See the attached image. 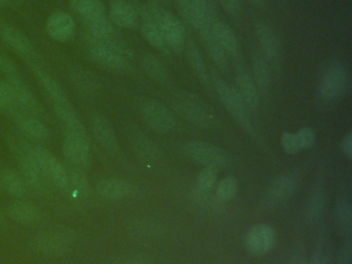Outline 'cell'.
<instances>
[{
  "label": "cell",
  "mask_w": 352,
  "mask_h": 264,
  "mask_svg": "<svg viewBox=\"0 0 352 264\" xmlns=\"http://www.w3.org/2000/svg\"><path fill=\"white\" fill-rule=\"evenodd\" d=\"M189 160L208 168H228L232 164L230 155L215 144L206 142H191L182 148Z\"/></svg>",
  "instance_id": "1"
},
{
  "label": "cell",
  "mask_w": 352,
  "mask_h": 264,
  "mask_svg": "<svg viewBox=\"0 0 352 264\" xmlns=\"http://www.w3.org/2000/svg\"><path fill=\"white\" fill-rule=\"evenodd\" d=\"M213 84L226 111L234 117L236 121L239 122V124L245 130L253 133V126L251 124L250 116H249V109L241 98L239 93L236 92V89L228 86L223 80L218 78H214Z\"/></svg>",
  "instance_id": "2"
},
{
  "label": "cell",
  "mask_w": 352,
  "mask_h": 264,
  "mask_svg": "<svg viewBox=\"0 0 352 264\" xmlns=\"http://www.w3.org/2000/svg\"><path fill=\"white\" fill-rule=\"evenodd\" d=\"M349 85L348 68L343 64H331L323 72L319 80V94L327 100L338 99L347 92Z\"/></svg>",
  "instance_id": "3"
},
{
  "label": "cell",
  "mask_w": 352,
  "mask_h": 264,
  "mask_svg": "<svg viewBox=\"0 0 352 264\" xmlns=\"http://www.w3.org/2000/svg\"><path fill=\"white\" fill-rule=\"evenodd\" d=\"M88 55L94 63L107 69L123 72L126 68L124 52L118 45L108 41L92 39L88 47Z\"/></svg>",
  "instance_id": "4"
},
{
  "label": "cell",
  "mask_w": 352,
  "mask_h": 264,
  "mask_svg": "<svg viewBox=\"0 0 352 264\" xmlns=\"http://www.w3.org/2000/svg\"><path fill=\"white\" fill-rule=\"evenodd\" d=\"M151 16L157 24L168 49L181 53L185 47V30L180 20L172 12L164 10L151 12Z\"/></svg>",
  "instance_id": "5"
},
{
  "label": "cell",
  "mask_w": 352,
  "mask_h": 264,
  "mask_svg": "<svg viewBox=\"0 0 352 264\" xmlns=\"http://www.w3.org/2000/svg\"><path fill=\"white\" fill-rule=\"evenodd\" d=\"M75 233L67 228H55L40 233L34 239V248L48 255H60L75 243Z\"/></svg>",
  "instance_id": "6"
},
{
  "label": "cell",
  "mask_w": 352,
  "mask_h": 264,
  "mask_svg": "<svg viewBox=\"0 0 352 264\" xmlns=\"http://www.w3.org/2000/svg\"><path fill=\"white\" fill-rule=\"evenodd\" d=\"M174 109L181 117L197 127L212 128L216 124V117L209 107L193 98H182L174 103Z\"/></svg>",
  "instance_id": "7"
},
{
  "label": "cell",
  "mask_w": 352,
  "mask_h": 264,
  "mask_svg": "<svg viewBox=\"0 0 352 264\" xmlns=\"http://www.w3.org/2000/svg\"><path fill=\"white\" fill-rule=\"evenodd\" d=\"M142 115L149 127L160 133H168L176 128V118L166 105L158 101H146L142 105Z\"/></svg>",
  "instance_id": "8"
},
{
  "label": "cell",
  "mask_w": 352,
  "mask_h": 264,
  "mask_svg": "<svg viewBox=\"0 0 352 264\" xmlns=\"http://www.w3.org/2000/svg\"><path fill=\"white\" fill-rule=\"evenodd\" d=\"M30 153L42 169L45 177H48L60 189L67 188V171L52 153L42 146L32 148Z\"/></svg>",
  "instance_id": "9"
},
{
  "label": "cell",
  "mask_w": 352,
  "mask_h": 264,
  "mask_svg": "<svg viewBox=\"0 0 352 264\" xmlns=\"http://www.w3.org/2000/svg\"><path fill=\"white\" fill-rule=\"evenodd\" d=\"M8 86H9L10 91L13 95L14 102L17 107L28 113V115L34 116L38 118L43 115V109L41 107L36 97L34 96V93L32 92L28 85L19 78V76H10L8 78Z\"/></svg>",
  "instance_id": "10"
},
{
  "label": "cell",
  "mask_w": 352,
  "mask_h": 264,
  "mask_svg": "<svg viewBox=\"0 0 352 264\" xmlns=\"http://www.w3.org/2000/svg\"><path fill=\"white\" fill-rule=\"evenodd\" d=\"M54 111L63 125L67 129V136L75 138L83 142L86 146H90V138L82 122L78 117L77 111L74 109L69 99L54 102Z\"/></svg>",
  "instance_id": "11"
},
{
  "label": "cell",
  "mask_w": 352,
  "mask_h": 264,
  "mask_svg": "<svg viewBox=\"0 0 352 264\" xmlns=\"http://www.w3.org/2000/svg\"><path fill=\"white\" fill-rule=\"evenodd\" d=\"M275 241V230L270 225L261 223L249 229L245 239V245L251 255L263 256L273 249Z\"/></svg>",
  "instance_id": "12"
},
{
  "label": "cell",
  "mask_w": 352,
  "mask_h": 264,
  "mask_svg": "<svg viewBox=\"0 0 352 264\" xmlns=\"http://www.w3.org/2000/svg\"><path fill=\"white\" fill-rule=\"evenodd\" d=\"M92 133L98 142L109 151H117L119 148L118 138L112 123L100 113H94L90 119Z\"/></svg>",
  "instance_id": "13"
},
{
  "label": "cell",
  "mask_w": 352,
  "mask_h": 264,
  "mask_svg": "<svg viewBox=\"0 0 352 264\" xmlns=\"http://www.w3.org/2000/svg\"><path fill=\"white\" fill-rule=\"evenodd\" d=\"M255 35L261 47V53L267 61L276 62L281 54L280 41L275 31L263 22L256 23L254 27Z\"/></svg>",
  "instance_id": "14"
},
{
  "label": "cell",
  "mask_w": 352,
  "mask_h": 264,
  "mask_svg": "<svg viewBox=\"0 0 352 264\" xmlns=\"http://www.w3.org/2000/svg\"><path fill=\"white\" fill-rule=\"evenodd\" d=\"M215 18L208 0H192L188 23L195 27L199 36L211 32L212 23Z\"/></svg>",
  "instance_id": "15"
},
{
  "label": "cell",
  "mask_w": 352,
  "mask_h": 264,
  "mask_svg": "<svg viewBox=\"0 0 352 264\" xmlns=\"http://www.w3.org/2000/svg\"><path fill=\"white\" fill-rule=\"evenodd\" d=\"M0 38L8 47L23 57H30L34 54V47L28 36L12 25L0 23Z\"/></svg>",
  "instance_id": "16"
},
{
  "label": "cell",
  "mask_w": 352,
  "mask_h": 264,
  "mask_svg": "<svg viewBox=\"0 0 352 264\" xmlns=\"http://www.w3.org/2000/svg\"><path fill=\"white\" fill-rule=\"evenodd\" d=\"M76 25L73 16L65 12H55L47 21V32L57 41H67L75 33Z\"/></svg>",
  "instance_id": "17"
},
{
  "label": "cell",
  "mask_w": 352,
  "mask_h": 264,
  "mask_svg": "<svg viewBox=\"0 0 352 264\" xmlns=\"http://www.w3.org/2000/svg\"><path fill=\"white\" fill-rule=\"evenodd\" d=\"M211 31L214 38L228 55L232 56L234 59L239 58L240 45H239L238 38L234 30L226 23L218 20L217 18L214 19Z\"/></svg>",
  "instance_id": "18"
},
{
  "label": "cell",
  "mask_w": 352,
  "mask_h": 264,
  "mask_svg": "<svg viewBox=\"0 0 352 264\" xmlns=\"http://www.w3.org/2000/svg\"><path fill=\"white\" fill-rule=\"evenodd\" d=\"M298 179L294 175H280L274 179L267 190V200L270 204H279L285 201L296 191Z\"/></svg>",
  "instance_id": "19"
},
{
  "label": "cell",
  "mask_w": 352,
  "mask_h": 264,
  "mask_svg": "<svg viewBox=\"0 0 352 264\" xmlns=\"http://www.w3.org/2000/svg\"><path fill=\"white\" fill-rule=\"evenodd\" d=\"M236 92L248 109H256L259 104V92L252 76L243 67L239 66L236 78Z\"/></svg>",
  "instance_id": "20"
},
{
  "label": "cell",
  "mask_w": 352,
  "mask_h": 264,
  "mask_svg": "<svg viewBox=\"0 0 352 264\" xmlns=\"http://www.w3.org/2000/svg\"><path fill=\"white\" fill-rule=\"evenodd\" d=\"M112 22L122 28H135L139 22L135 8L125 0H112L110 6Z\"/></svg>",
  "instance_id": "21"
},
{
  "label": "cell",
  "mask_w": 352,
  "mask_h": 264,
  "mask_svg": "<svg viewBox=\"0 0 352 264\" xmlns=\"http://www.w3.org/2000/svg\"><path fill=\"white\" fill-rule=\"evenodd\" d=\"M8 214L22 224H36L42 218L40 210L34 204L23 200H16L8 206Z\"/></svg>",
  "instance_id": "22"
},
{
  "label": "cell",
  "mask_w": 352,
  "mask_h": 264,
  "mask_svg": "<svg viewBox=\"0 0 352 264\" xmlns=\"http://www.w3.org/2000/svg\"><path fill=\"white\" fill-rule=\"evenodd\" d=\"M15 124L18 129L32 140H46L49 135L48 129L45 124L28 113H17L15 116Z\"/></svg>",
  "instance_id": "23"
},
{
  "label": "cell",
  "mask_w": 352,
  "mask_h": 264,
  "mask_svg": "<svg viewBox=\"0 0 352 264\" xmlns=\"http://www.w3.org/2000/svg\"><path fill=\"white\" fill-rule=\"evenodd\" d=\"M63 154L65 158L77 167H86L89 163V148L83 142L75 138H67L63 140Z\"/></svg>",
  "instance_id": "24"
},
{
  "label": "cell",
  "mask_w": 352,
  "mask_h": 264,
  "mask_svg": "<svg viewBox=\"0 0 352 264\" xmlns=\"http://www.w3.org/2000/svg\"><path fill=\"white\" fill-rule=\"evenodd\" d=\"M20 167H21L20 175L25 185L36 191L42 189L43 177L45 175L30 152L22 156L21 160H20Z\"/></svg>",
  "instance_id": "25"
},
{
  "label": "cell",
  "mask_w": 352,
  "mask_h": 264,
  "mask_svg": "<svg viewBox=\"0 0 352 264\" xmlns=\"http://www.w3.org/2000/svg\"><path fill=\"white\" fill-rule=\"evenodd\" d=\"M96 191L106 199H120L131 193V188L127 182L120 179H104L98 182Z\"/></svg>",
  "instance_id": "26"
},
{
  "label": "cell",
  "mask_w": 352,
  "mask_h": 264,
  "mask_svg": "<svg viewBox=\"0 0 352 264\" xmlns=\"http://www.w3.org/2000/svg\"><path fill=\"white\" fill-rule=\"evenodd\" d=\"M251 64H252L253 76L255 84L258 91L267 92L270 87V69L269 61L261 52L255 51L251 56Z\"/></svg>",
  "instance_id": "27"
},
{
  "label": "cell",
  "mask_w": 352,
  "mask_h": 264,
  "mask_svg": "<svg viewBox=\"0 0 352 264\" xmlns=\"http://www.w3.org/2000/svg\"><path fill=\"white\" fill-rule=\"evenodd\" d=\"M34 70L43 88L46 91L47 94L52 98L53 103L60 102V101L69 99L58 82L53 76H51L46 70L43 69L42 67L38 65H34Z\"/></svg>",
  "instance_id": "28"
},
{
  "label": "cell",
  "mask_w": 352,
  "mask_h": 264,
  "mask_svg": "<svg viewBox=\"0 0 352 264\" xmlns=\"http://www.w3.org/2000/svg\"><path fill=\"white\" fill-rule=\"evenodd\" d=\"M187 59H188L190 67L192 68L199 80L206 86H208L210 84L209 74H208L203 56H201L197 45L192 41H189L187 43Z\"/></svg>",
  "instance_id": "29"
},
{
  "label": "cell",
  "mask_w": 352,
  "mask_h": 264,
  "mask_svg": "<svg viewBox=\"0 0 352 264\" xmlns=\"http://www.w3.org/2000/svg\"><path fill=\"white\" fill-rule=\"evenodd\" d=\"M199 37H201V41H204L206 51H207L210 58L213 60L214 63H215L222 72H226V70L228 69V54L224 52V50L220 47L219 43L214 38L212 31L211 32L201 35Z\"/></svg>",
  "instance_id": "30"
},
{
  "label": "cell",
  "mask_w": 352,
  "mask_h": 264,
  "mask_svg": "<svg viewBox=\"0 0 352 264\" xmlns=\"http://www.w3.org/2000/svg\"><path fill=\"white\" fill-rule=\"evenodd\" d=\"M72 8L86 20L106 16V8L100 0H69Z\"/></svg>",
  "instance_id": "31"
},
{
  "label": "cell",
  "mask_w": 352,
  "mask_h": 264,
  "mask_svg": "<svg viewBox=\"0 0 352 264\" xmlns=\"http://www.w3.org/2000/svg\"><path fill=\"white\" fill-rule=\"evenodd\" d=\"M1 186H3L8 193L14 197L21 198L25 195L26 185L20 173L14 169H5L1 173Z\"/></svg>",
  "instance_id": "32"
},
{
  "label": "cell",
  "mask_w": 352,
  "mask_h": 264,
  "mask_svg": "<svg viewBox=\"0 0 352 264\" xmlns=\"http://www.w3.org/2000/svg\"><path fill=\"white\" fill-rule=\"evenodd\" d=\"M141 29L142 34L149 45L162 53L168 52V45H166V41L153 19L148 18L147 20L144 21Z\"/></svg>",
  "instance_id": "33"
},
{
  "label": "cell",
  "mask_w": 352,
  "mask_h": 264,
  "mask_svg": "<svg viewBox=\"0 0 352 264\" xmlns=\"http://www.w3.org/2000/svg\"><path fill=\"white\" fill-rule=\"evenodd\" d=\"M142 65L147 72L148 76H151L154 80L160 84H166L168 82V74L164 64L152 54H147L142 59Z\"/></svg>",
  "instance_id": "34"
},
{
  "label": "cell",
  "mask_w": 352,
  "mask_h": 264,
  "mask_svg": "<svg viewBox=\"0 0 352 264\" xmlns=\"http://www.w3.org/2000/svg\"><path fill=\"white\" fill-rule=\"evenodd\" d=\"M325 198L322 187L320 184L315 186L314 190L311 194L310 198L307 202L306 216L309 222L314 223L322 216L324 210Z\"/></svg>",
  "instance_id": "35"
},
{
  "label": "cell",
  "mask_w": 352,
  "mask_h": 264,
  "mask_svg": "<svg viewBox=\"0 0 352 264\" xmlns=\"http://www.w3.org/2000/svg\"><path fill=\"white\" fill-rule=\"evenodd\" d=\"M335 220L344 237H351L352 210L349 202L344 200L338 204L335 212Z\"/></svg>",
  "instance_id": "36"
},
{
  "label": "cell",
  "mask_w": 352,
  "mask_h": 264,
  "mask_svg": "<svg viewBox=\"0 0 352 264\" xmlns=\"http://www.w3.org/2000/svg\"><path fill=\"white\" fill-rule=\"evenodd\" d=\"M89 32L94 39L98 41H108L113 34L112 23L107 19L106 16L86 20Z\"/></svg>",
  "instance_id": "37"
},
{
  "label": "cell",
  "mask_w": 352,
  "mask_h": 264,
  "mask_svg": "<svg viewBox=\"0 0 352 264\" xmlns=\"http://www.w3.org/2000/svg\"><path fill=\"white\" fill-rule=\"evenodd\" d=\"M69 186L78 197H85L89 190L87 177L79 168H72L67 171V187Z\"/></svg>",
  "instance_id": "38"
},
{
  "label": "cell",
  "mask_w": 352,
  "mask_h": 264,
  "mask_svg": "<svg viewBox=\"0 0 352 264\" xmlns=\"http://www.w3.org/2000/svg\"><path fill=\"white\" fill-rule=\"evenodd\" d=\"M238 191V183L232 177H224L220 181L216 190V195L220 201H228L232 199Z\"/></svg>",
  "instance_id": "39"
},
{
  "label": "cell",
  "mask_w": 352,
  "mask_h": 264,
  "mask_svg": "<svg viewBox=\"0 0 352 264\" xmlns=\"http://www.w3.org/2000/svg\"><path fill=\"white\" fill-rule=\"evenodd\" d=\"M217 181V175H216V169L208 168L205 167L203 170L197 175V188L201 192H209L214 187Z\"/></svg>",
  "instance_id": "40"
},
{
  "label": "cell",
  "mask_w": 352,
  "mask_h": 264,
  "mask_svg": "<svg viewBox=\"0 0 352 264\" xmlns=\"http://www.w3.org/2000/svg\"><path fill=\"white\" fill-rule=\"evenodd\" d=\"M13 95L10 91L7 82L0 80V111H12L15 109Z\"/></svg>",
  "instance_id": "41"
},
{
  "label": "cell",
  "mask_w": 352,
  "mask_h": 264,
  "mask_svg": "<svg viewBox=\"0 0 352 264\" xmlns=\"http://www.w3.org/2000/svg\"><path fill=\"white\" fill-rule=\"evenodd\" d=\"M294 134H296L300 150H307V148H312L314 146L316 136L311 128H302Z\"/></svg>",
  "instance_id": "42"
},
{
  "label": "cell",
  "mask_w": 352,
  "mask_h": 264,
  "mask_svg": "<svg viewBox=\"0 0 352 264\" xmlns=\"http://www.w3.org/2000/svg\"><path fill=\"white\" fill-rule=\"evenodd\" d=\"M281 146L283 148L284 152L289 155L296 154V153L300 151L296 134L290 133V132H284L282 134Z\"/></svg>",
  "instance_id": "43"
},
{
  "label": "cell",
  "mask_w": 352,
  "mask_h": 264,
  "mask_svg": "<svg viewBox=\"0 0 352 264\" xmlns=\"http://www.w3.org/2000/svg\"><path fill=\"white\" fill-rule=\"evenodd\" d=\"M351 237H347V239H345L343 247L340 250L339 256H338V264L351 263Z\"/></svg>",
  "instance_id": "44"
},
{
  "label": "cell",
  "mask_w": 352,
  "mask_h": 264,
  "mask_svg": "<svg viewBox=\"0 0 352 264\" xmlns=\"http://www.w3.org/2000/svg\"><path fill=\"white\" fill-rule=\"evenodd\" d=\"M0 72L7 74L8 76H14L17 72L14 62L3 52H0Z\"/></svg>",
  "instance_id": "45"
},
{
  "label": "cell",
  "mask_w": 352,
  "mask_h": 264,
  "mask_svg": "<svg viewBox=\"0 0 352 264\" xmlns=\"http://www.w3.org/2000/svg\"><path fill=\"white\" fill-rule=\"evenodd\" d=\"M309 264H331V256L327 250L318 248L313 254Z\"/></svg>",
  "instance_id": "46"
},
{
  "label": "cell",
  "mask_w": 352,
  "mask_h": 264,
  "mask_svg": "<svg viewBox=\"0 0 352 264\" xmlns=\"http://www.w3.org/2000/svg\"><path fill=\"white\" fill-rule=\"evenodd\" d=\"M223 10L232 16H238L241 12L240 0H219Z\"/></svg>",
  "instance_id": "47"
},
{
  "label": "cell",
  "mask_w": 352,
  "mask_h": 264,
  "mask_svg": "<svg viewBox=\"0 0 352 264\" xmlns=\"http://www.w3.org/2000/svg\"><path fill=\"white\" fill-rule=\"evenodd\" d=\"M175 2H176L177 8L180 10L181 16L188 22L192 0H175Z\"/></svg>",
  "instance_id": "48"
},
{
  "label": "cell",
  "mask_w": 352,
  "mask_h": 264,
  "mask_svg": "<svg viewBox=\"0 0 352 264\" xmlns=\"http://www.w3.org/2000/svg\"><path fill=\"white\" fill-rule=\"evenodd\" d=\"M288 264H309V261L304 252L302 250L296 249L290 257Z\"/></svg>",
  "instance_id": "49"
},
{
  "label": "cell",
  "mask_w": 352,
  "mask_h": 264,
  "mask_svg": "<svg viewBox=\"0 0 352 264\" xmlns=\"http://www.w3.org/2000/svg\"><path fill=\"white\" fill-rule=\"evenodd\" d=\"M342 150H343L344 154L351 158L352 156V133L348 132L345 136H344L343 142H342Z\"/></svg>",
  "instance_id": "50"
},
{
  "label": "cell",
  "mask_w": 352,
  "mask_h": 264,
  "mask_svg": "<svg viewBox=\"0 0 352 264\" xmlns=\"http://www.w3.org/2000/svg\"><path fill=\"white\" fill-rule=\"evenodd\" d=\"M123 264H148V262L143 258L135 257L126 260Z\"/></svg>",
  "instance_id": "51"
},
{
  "label": "cell",
  "mask_w": 352,
  "mask_h": 264,
  "mask_svg": "<svg viewBox=\"0 0 352 264\" xmlns=\"http://www.w3.org/2000/svg\"><path fill=\"white\" fill-rule=\"evenodd\" d=\"M247 1L250 2V3L254 4V6H263L265 4V0H247Z\"/></svg>",
  "instance_id": "52"
},
{
  "label": "cell",
  "mask_w": 352,
  "mask_h": 264,
  "mask_svg": "<svg viewBox=\"0 0 352 264\" xmlns=\"http://www.w3.org/2000/svg\"><path fill=\"white\" fill-rule=\"evenodd\" d=\"M7 3V0H0V6H3Z\"/></svg>",
  "instance_id": "53"
},
{
  "label": "cell",
  "mask_w": 352,
  "mask_h": 264,
  "mask_svg": "<svg viewBox=\"0 0 352 264\" xmlns=\"http://www.w3.org/2000/svg\"><path fill=\"white\" fill-rule=\"evenodd\" d=\"M3 214H1V212H0V224H1V223H3Z\"/></svg>",
  "instance_id": "54"
},
{
  "label": "cell",
  "mask_w": 352,
  "mask_h": 264,
  "mask_svg": "<svg viewBox=\"0 0 352 264\" xmlns=\"http://www.w3.org/2000/svg\"><path fill=\"white\" fill-rule=\"evenodd\" d=\"M0 188H1V179H0Z\"/></svg>",
  "instance_id": "55"
}]
</instances>
